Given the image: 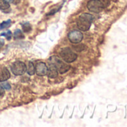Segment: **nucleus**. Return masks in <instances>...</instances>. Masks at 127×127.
<instances>
[{
    "mask_svg": "<svg viewBox=\"0 0 127 127\" xmlns=\"http://www.w3.org/2000/svg\"><path fill=\"white\" fill-rule=\"evenodd\" d=\"M93 20H94V17L91 14L87 13L82 14L79 17L77 21V27L79 28V30L86 32L89 30V29L91 28Z\"/></svg>",
    "mask_w": 127,
    "mask_h": 127,
    "instance_id": "nucleus-1",
    "label": "nucleus"
},
{
    "mask_svg": "<svg viewBox=\"0 0 127 127\" xmlns=\"http://www.w3.org/2000/svg\"><path fill=\"white\" fill-rule=\"evenodd\" d=\"M49 61L53 64L55 65V67H56L58 72L61 74L65 73L66 72H67L70 69V66L69 64L64 63V61H62L57 56H52L49 58Z\"/></svg>",
    "mask_w": 127,
    "mask_h": 127,
    "instance_id": "nucleus-2",
    "label": "nucleus"
},
{
    "mask_svg": "<svg viewBox=\"0 0 127 127\" xmlns=\"http://www.w3.org/2000/svg\"><path fill=\"white\" fill-rule=\"evenodd\" d=\"M60 56L66 63H72L75 61L78 57L77 54L72 51L70 48H63L60 51Z\"/></svg>",
    "mask_w": 127,
    "mask_h": 127,
    "instance_id": "nucleus-3",
    "label": "nucleus"
},
{
    "mask_svg": "<svg viewBox=\"0 0 127 127\" xmlns=\"http://www.w3.org/2000/svg\"><path fill=\"white\" fill-rule=\"evenodd\" d=\"M87 7L90 11L94 13H99L104 8V5L100 0H90L87 4Z\"/></svg>",
    "mask_w": 127,
    "mask_h": 127,
    "instance_id": "nucleus-4",
    "label": "nucleus"
},
{
    "mask_svg": "<svg viewBox=\"0 0 127 127\" xmlns=\"http://www.w3.org/2000/svg\"><path fill=\"white\" fill-rule=\"evenodd\" d=\"M26 66L22 61H16L11 65V71L15 76L23 75L26 72Z\"/></svg>",
    "mask_w": 127,
    "mask_h": 127,
    "instance_id": "nucleus-5",
    "label": "nucleus"
},
{
    "mask_svg": "<svg viewBox=\"0 0 127 127\" xmlns=\"http://www.w3.org/2000/svg\"><path fill=\"white\" fill-rule=\"evenodd\" d=\"M68 39L73 43H79L82 40L83 34L79 31L73 30L68 34Z\"/></svg>",
    "mask_w": 127,
    "mask_h": 127,
    "instance_id": "nucleus-6",
    "label": "nucleus"
},
{
    "mask_svg": "<svg viewBox=\"0 0 127 127\" xmlns=\"http://www.w3.org/2000/svg\"><path fill=\"white\" fill-rule=\"evenodd\" d=\"M48 67L43 62H39L35 66V73L39 76H44L47 74Z\"/></svg>",
    "mask_w": 127,
    "mask_h": 127,
    "instance_id": "nucleus-7",
    "label": "nucleus"
},
{
    "mask_svg": "<svg viewBox=\"0 0 127 127\" xmlns=\"http://www.w3.org/2000/svg\"><path fill=\"white\" fill-rule=\"evenodd\" d=\"M47 67H48V70H47V75H48V76L49 78H52V79L57 77L58 72L56 67H55V65L53 64L50 62L49 66Z\"/></svg>",
    "mask_w": 127,
    "mask_h": 127,
    "instance_id": "nucleus-8",
    "label": "nucleus"
},
{
    "mask_svg": "<svg viewBox=\"0 0 127 127\" xmlns=\"http://www.w3.org/2000/svg\"><path fill=\"white\" fill-rule=\"evenodd\" d=\"M11 76V74L8 71V70L5 67L0 70V82H3L7 81Z\"/></svg>",
    "mask_w": 127,
    "mask_h": 127,
    "instance_id": "nucleus-9",
    "label": "nucleus"
},
{
    "mask_svg": "<svg viewBox=\"0 0 127 127\" xmlns=\"http://www.w3.org/2000/svg\"><path fill=\"white\" fill-rule=\"evenodd\" d=\"M26 71L28 73V74L29 76H33L35 73V67L34 65V64L32 62H29V65H28V68L26 69Z\"/></svg>",
    "mask_w": 127,
    "mask_h": 127,
    "instance_id": "nucleus-10",
    "label": "nucleus"
},
{
    "mask_svg": "<svg viewBox=\"0 0 127 127\" xmlns=\"http://www.w3.org/2000/svg\"><path fill=\"white\" fill-rule=\"evenodd\" d=\"M25 37V35L23 34L22 31L20 29H16L15 32H14V38L16 40H20V39H23Z\"/></svg>",
    "mask_w": 127,
    "mask_h": 127,
    "instance_id": "nucleus-11",
    "label": "nucleus"
},
{
    "mask_svg": "<svg viewBox=\"0 0 127 127\" xmlns=\"http://www.w3.org/2000/svg\"><path fill=\"white\" fill-rule=\"evenodd\" d=\"M10 8L9 3L5 0H0V10H7Z\"/></svg>",
    "mask_w": 127,
    "mask_h": 127,
    "instance_id": "nucleus-12",
    "label": "nucleus"
},
{
    "mask_svg": "<svg viewBox=\"0 0 127 127\" xmlns=\"http://www.w3.org/2000/svg\"><path fill=\"white\" fill-rule=\"evenodd\" d=\"M11 24V22L10 20H7V21H4L1 23L0 25V29H5V28H8Z\"/></svg>",
    "mask_w": 127,
    "mask_h": 127,
    "instance_id": "nucleus-13",
    "label": "nucleus"
},
{
    "mask_svg": "<svg viewBox=\"0 0 127 127\" xmlns=\"http://www.w3.org/2000/svg\"><path fill=\"white\" fill-rule=\"evenodd\" d=\"M32 29V26L29 23H25L23 24V30L24 32H29Z\"/></svg>",
    "mask_w": 127,
    "mask_h": 127,
    "instance_id": "nucleus-14",
    "label": "nucleus"
},
{
    "mask_svg": "<svg viewBox=\"0 0 127 127\" xmlns=\"http://www.w3.org/2000/svg\"><path fill=\"white\" fill-rule=\"evenodd\" d=\"M1 36H5L7 40H11V37H12V34H11V31H8L7 32H3L1 34Z\"/></svg>",
    "mask_w": 127,
    "mask_h": 127,
    "instance_id": "nucleus-15",
    "label": "nucleus"
},
{
    "mask_svg": "<svg viewBox=\"0 0 127 127\" xmlns=\"http://www.w3.org/2000/svg\"><path fill=\"white\" fill-rule=\"evenodd\" d=\"M2 87L4 88L5 89H7V90H10L11 89V86L8 83H3L2 85Z\"/></svg>",
    "mask_w": 127,
    "mask_h": 127,
    "instance_id": "nucleus-16",
    "label": "nucleus"
},
{
    "mask_svg": "<svg viewBox=\"0 0 127 127\" xmlns=\"http://www.w3.org/2000/svg\"><path fill=\"white\" fill-rule=\"evenodd\" d=\"M4 44H5V40L2 38L0 37V49L4 46Z\"/></svg>",
    "mask_w": 127,
    "mask_h": 127,
    "instance_id": "nucleus-17",
    "label": "nucleus"
},
{
    "mask_svg": "<svg viewBox=\"0 0 127 127\" xmlns=\"http://www.w3.org/2000/svg\"><path fill=\"white\" fill-rule=\"evenodd\" d=\"M4 94H5L4 88L2 87H0V95H3Z\"/></svg>",
    "mask_w": 127,
    "mask_h": 127,
    "instance_id": "nucleus-18",
    "label": "nucleus"
},
{
    "mask_svg": "<svg viewBox=\"0 0 127 127\" xmlns=\"http://www.w3.org/2000/svg\"><path fill=\"white\" fill-rule=\"evenodd\" d=\"M5 1L7 2H8V3H11V2H14V0H5Z\"/></svg>",
    "mask_w": 127,
    "mask_h": 127,
    "instance_id": "nucleus-19",
    "label": "nucleus"
}]
</instances>
